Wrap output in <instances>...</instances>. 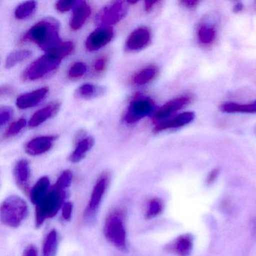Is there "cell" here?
I'll list each match as a JSON object with an SVG mask.
<instances>
[{"label": "cell", "mask_w": 256, "mask_h": 256, "mask_svg": "<svg viewBox=\"0 0 256 256\" xmlns=\"http://www.w3.org/2000/svg\"><path fill=\"white\" fill-rule=\"evenodd\" d=\"M114 32L112 28H100L90 34L85 47L89 52H96L108 44L113 40Z\"/></svg>", "instance_id": "cell-9"}, {"label": "cell", "mask_w": 256, "mask_h": 256, "mask_svg": "<svg viewBox=\"0 0 256 256\" xmlns=\"http://www.w3.org/2000/svg\"><path fill=\"white\" fill-rule=\"evenodd\" d=\"M216 32L214 26L202 25L198 30V38L199 42L204 46H210L215 41Z\"/></svg>", "instance_id": "cell-27"}, {"label": "cell", "mask_w": 256, "mask_h": 256, "mask_svg": "<svg viewBox=\"0 0 256 256\" xmlns=\"http://www.w3.org/2000/svg\"><path fill=\"white\" fill-rule=\"evenodd\" d=\"M37 8V2L35 1H26L18 6L14 11V16L18 20H24L34 14Z\"/></svg>", "instance_id": "cell-28"}, {"label": "cell", "mask_w": 256, "mask_h": 256, "mask_svg": "<svg viewBox=\"0 0 256 256\" xmlns=\"http://www.w3.org/2000/svg\"><path fill=\"white\" fill-rule=\"evenodd\" d=\"M60 23L53 18H47L32 26L22 38V42H31L47 52L60 44Z\"/></svg>", "instance_id": "cell-1"}, {"label": "cell", "mask_w": 256, "mask_h": 256, "mask_svg": "<svg viewBox=\"0 0 256 256\" xmlns=\"http://www.w3.org/2000/svg\"><path fill=\"white\" fill-rule=\"evenodd\" d=\"M32 55V52L26 49L18 50L12 52L8 55V58L6 60V68H12L16 66L17 64L23 62L25 60L28 59Z\"/></svg>", "instance_id": "cell-26"}, {"label": "cell", "mask_w": 256, "mask_h": 256, "mask_svg": "<svg viewBox=\"0 0 256 256\" xmlns=\"http://www.w3.org/2000/svg\"><path fill=\"white\" fill-rule=\"evenodd\" d=\"M157 74H158V68L156 67L152 66L146 67L139 71V72L136 73L132 78L133 84L138 86L146 84L154 80L156 77Z\"/></svg>", "instance_id": "cell-24"}, {"label": "cell", "mask_w": 256, "mask_h": 256, "mask_svg": "<svg viewBox=\"0 0 256 256\" xmlns=\"http://www.w3.org/2000/svg\"><path fill=\"white\" fill-rule=\"evenodd\" d=\"M14 114L12 109L10 107H2L0 109V125L4 126L6 124Z\"/></svg>", "instance_id": "cell-34"}, {"label": "cell", "mask_w": 256, "mask_h": 256, "mask_svg": "<svg viewBox=\"0 0 256 256\" xmlns=\"http://www.w3.org/2000/svg\"><path fill=\"white\" fill-rule=\"evenodd\" d=\"M88 67L83 62H76L70 67L68 72V77L70 78H80L86 73Z\"/></svg>", "instance_id": "cell-32"}, {"label": "cell", "mask_w": 256, "mask_h": 256, "mask_svg": "<svg viewBox=\"0 0 256 256\" xmlns=\"http://www.w3.org/2000/svg\"><path fill=\"white\" fill-rule=\"evenodd\" d=\"M194 112H186L184 113L180 114L178 116L170 120L164 121L161 124L157 125L154 128V132H160L164 131V130H170V128H179V127L184 126L187 124L192 122L194 119Z\"/></svg>", "instance_id": "cell-17"}, {"label": "cell", "mask_w": 256, "mask_h": 256, "mask_svg": "<svg viewBox=\"0 0 256 256\" xmlns=\"http://www.w3.org/2000/svg\"><path fill=\"white\" fill-rule=\"evenodd\" d=\"M23 256H38V252L35 246H28L24 251Z\"/></svg>", "instance_id": "cell-38"}, {"label": "cell", "mask_w": 256, "mask_h": 256, "mask_svg": "<svg viewBox=\"0 0 256 256\" xmlns=\"http://www.w3.org/2000/svg\"><path fill=\"white\" fill-rule=\"evenodd\" d=\"M194 245V238L191 234H185L178 236L170 246L169 250L178 256H190Z\"/></svg>", "instance_id": "cell-18"}, {"label": "cell", "mask_w": 256, "mask_h": 256, "mask_svg": "<svg viewBox=\"0 0 256 256\" xmlns=\"http://www.w3.org/2000/svg\"><path fill=\"white\" fill-rule=\"evenodd\" d=\"M106 91V88L103 86H97L92 84H85L78 88L74 96L78 98L90 100L104 95Z\"/></svg>", "instance_id": "cell-21"}, {"label": "cell", "mask_w": 256, "mask_h": 256, "mask_svg": "<svg viewBox=\"0 0 256 256\" xmlns=\"http://www.w3.org/2000/svg\"><path fill=\"white\" fill-rule=\"evenodd\" d=\"M61 62L62 60L46 53V54L40 56L26 68L23 73V79L32 82L42 78L52 72L56 71Z\"/></svg>", "instance_id": "cell-6"}, {"label": "cell", "mask_w": 256, "mask_h": 256, "mask_svg": "<svg viewBox=\"0 0 256 256\" xmlns=\"http://www.w3.org/2000/svg\"><path fill=\"white\" fill-rule=\"evenodd\" d=\"M74 50V43L72 42H61L60 44L46 53L52 55L60 60H62L64 58L72 54Z\"/></svg>", "instance_id": "cell-25"}, {"label": "cell", "mask_w": 256, "mask_h": 256, "mask_svg": "<svg viewBox=\"0 0 256 256\" xmlns=\"http://www.w3.org/2000/svg\"><path fill=\"white\" fill-rule=\"evenodd\" d=\"M242 10V5L241 4H238V5L235 6L234 8V11L235 12H239L241 10Z\"/></svg>", "instance_id": "cell-41"}, {"label": "cell", "mask_w": 256, "mask_h": 256, "mask_svg": "<svg viewBox=\"0 0 256 256\" xmlns=\"http://www.w3.org/2000/svg\"><path fill=\"white\" fill-rule=\"evenodd\" d=\"M95 140L91 136L84 137L78 140L74 151L70 154L68 160L72 163H78L86 156V154L92 149Z\"/></svg>", "instance_id": "cell-19"}, {"label": "cell", "mask_w": 256, "mask_h": 256, "mask_svg": "<svg viewBox=\"0 0 256 256\" xmlns=\"http://www.w3.org/2000/svg\"><path fill=\"white\" fill-rule=\"evenodd\" d=\"M13 174L18 186L25 192H28L30 180V167L29 162L24 158L19 160L14 166Z\"/></svg>", "instance_id": "cell-13"}, {"label": "cell", "mask_w": 256, "mask_h": 256, "mask_svg": "<svg viewBox=\"0 0 256 256\" xmlns=\"http://www.w3.org/2000/svg\"><path fill=\"white\" fill-rule=\"evenodd\" d=\"M254 8H256V4H254Z\"/></svg>", "instance_id": "cell-42"}, {"label": "cell", "mask_w": 256, "mask_h": 256, "mask_svg": "<svg viewBox=\"0 0 256 256\" xmlns=\"http://www.w3.org/2000/svg\"><path fill=\"white\" fill-rule=\"evenodd\" d=\"M103 234L108 242L120 251L127 250L126 229L125 212L115 209L108 214L103 226Z\"/></svg>", "instance_id": "cell-2"}, {"label": "cell", "mask_w": 256, "mask_h": 256, "mask_svg": "<svg viewBox=\"0 0 256 256\" xmlns=\"http://www.w3.org/2000/svg\"><path fill=\"white\" fill-rule=\"evenodd\" d=\"M50 190V180L48 176H42L30 191V200L36 206L48 193Z\"/></svg>", "instance_id": "cell-20"}, {"label": "cell", "mask_w": 256, "mask_h": 256, "mask_svg": "<svg viewBox=\"0 0 256 256\" xmlns=\"http://www.w3.org/2000/svg\"><path fill=\"white\" fill-rule=\"evenodd\" d=\"M154 108V102L150 97L138 94L130 102L124 114V121L128 124H136L150 114Z\"/></svg>", "instance_id": "cell-8"}, {"label": "cell", "mask_w": 256, "mask_h": 256, "mask_svg": "<svg viewBox=\"0 0 256 256\" xmlns=\"http://www.w3.org/2000/svg\"><path fill=\"white\" fill-rule=\"evenodd\" d=\"M199 2H200L198 0H184V1H181L180 4L186 8H196L198 5Z\"/></svg>", "instance_id": "cell-39"}, {"label": "cell", "mask_w": 256, "mask_h": 256, "mask_svg": "<svg viewBox=\"0 0 256 256\" xmlns=\"http://www.w3.org/2000/svg\"><path fill=\"white\" fill-rule=\"evenodd\" d=\"M220 110L224 113H247L256 114V100L248 104L226 102L220 106Z\"/></svg>", "instance_id": "cell-22"}, {"label": "cell", "mask_w": 256, "mask_h": 256, "mask_svg": "<svg viewBox=\"0 0 256 256\" xmlns=\"http://www.w3.org/2000/svg\"><path fill=\"white\" fill-rule=\"evenodd\" d=\"M73 174L71 170H66L61 174L60 176L58 178V180L55 182L54 186L60 190H66L71 186L72 182Z\"/></svg>", "instance_id": "cell-31"}, {"label": "cell", "mask_w": 256, "mask_h": 256, "mask_svg": "<svg viewBox=\"0 0 256 256\" xmlns=\"http://www.w3.org/2000/svg\"><path fill=\"white\" fill-rule=\"evenodd\" d=\"M92 13L90 6L85 2H78L74 8V12L70 20V28L72 30L76 31L83 28Z\"/></svg>", "instance_id": "cell-15"}, {"label": "cell", "mask_w": 256, "mask_h": 256, "mask_svg": "<svg viewBox=\"0 0 256 256\" xmlns=\"http://www.w3.org/2000/svg\"><path fill=\"white\" fill-rule=\"evenodd\" d=\"M110 174L108 172H102L97 179L92 188L90 198L84 212V220L86 222L90 224L95 220L101 205L102 200L110 184Z\"/></svg>", "instance_id": "cell-5"}, {"label": "cell", "mask_w": 256, "mask_h": 256, "mask_svg": "<svg viewBox=\"0 0 256 256\" xmlns=\"http://www.w3.org/2000/svg\"><path fill=\"white\" fill-rule=\"evenodd\" d=\"M218 174H220V169L214 168L210 172L206 178V184L208 186L212 185L215 182L216 180L218 178Z\"/></svg>", "instance_id": "cell-37"}, {"label": "cell", "mask_w": 256, "mask_h": 256, "mask_svg": "<svg viewBox=\"0 0 256 256\" xmlns=\"http://www.w3.org/2000/svg\"><path fill=\"white\" fill-rule=\"evenodd\" d=\"M28 215V204L18 196H8L4 200L0 208L1 221L8 227H19Z\"/></svg>", "instance_id": "cell-4"}, {"label": "cell", "mask_w": 256, "mask_h": 256, "mask_svg": "<svg viewBox=\"0 0 256 256\" xmlns=\"http://www.w3.org/2000/svg\"><path fill=\"white\" fill-rule=\"evenodd\" d=\"M160 1H146L145 2L144 10L146 12H150L152 8L156 6V5L160 4Z\"/></svg>", "instance_id": "cell-40"}, {"label": "cell", "mask_w": 256, "mask_h": 256, "mask_svg": "<svg viewBox=\"0 0 256 256\" xmlns=\"http://www.w3.org/2000/svg\"><path fill=\"white\" fill-rule=\"evenodd\" d=\"M108 64V59L106 56H102L98 58L94 64V70L97 73H101L106 70Z\"/></svg>", "instance_id": "cell-36"}, {"label": "cell", "mask_w": 256, "mask_h": 256, "mask_svg": "<svg viewBox=\"0 0 256 256\" xmlns=\"http://www.w3.org/2000/svg\"></svg>", "instance_id": "cell-43"}, {"label": "cell", "mask_w": 256, "mask_h": 256, "mask_svg": "<svg viewBox=\"0 0 256 256\" xmlns=\"http://www.w3.org/2000/svg\"><path fill=\"white\" fill-rule=\"evenodd\" d=\"M192 100V97L191 96L185 95L168 102L154 114L152 120L154 122H156L166 119L172 114L175 113L190 104Z\"/></svg>", "instance_id": "cell-11"}, {"label": "cell", "mask_w": 256, "mask_h": 256, "mask_svg": "<svg viewBox=\"0 0 256 256\" xmlns=\"http://www.w3.org/2000/svg\"><path fill=\"white\" fill-rule=\"evenodd\" d=\"M58 248V233L56 229H52L43 242L42 256H56Z\"/></svg>", "instance_id": "cell-23"}, {"label": "cell", "mask_w": 256, "mask_h": 256, "mask_svg": "<svg viewBox=\"0 0 256 256\" xmlns=\"http://www.w3.org/2000/svg\"><path fill=\"white\" fill-rule=\"evenodd\" d=\"M77 1L74 0H64V1H58L56 2L55 7L58 12L61 13H65L70 11L72 8L76 6L78 4Z\"/></svg>", "instance_id": "cell-33"}, {"label": "cell", "mask_w": 256, "mask_h": 256, "mask_svg": "<svg viewBox=\"0 0 256 256\" xmlns=\"http://www.w3.org/2000/svg\"><path fill=\"white\" fill-rule=\"evenodd\" d=\"M56 136H41L30 140L26 146L25 151L30 156H40L50 150L54 142L56 140Z\"/></svg>", "instance_id": "cell-12"}, {"label": "cell", "mask_w": 256, "mask_h": 256, "mask_svg": "<svg viewBox=\"0 0 256 256\" xmlns=\"http://www.w3.org/2000/svg\"><path fill=\"white\" fill-rule=\"evenodd\" d=\"M66 191L53 186L46 197L36 206V227L40 228L48 218L54 217L66 203Z\"/></svg>", "instance_id": "cell-3"}, {"label": "cell", "mask_w": 256, "mask_h": 256, "mask_svg": "<svg viewBox=\"0 0 256 256\" xmlns=\"http://www.w3.org/2000/svg\"><path fill=\"white\" fill-rule=\"evenodd\" d=\"M127 2L118 1L102 8L96 16L95 23L100 28H110L126 16L128 10Z\"/></svg>", "instance_id": "cell-7"}, {"label": "cell", "mask_w": 256, "mask_h": 256, "mask_svg": "<svg viewBox=\"0 0 256 256\" xmlns=\"http://www.w3.org/2000/svg\"><path fill=\"white\" fill-rule=\"evenodd\" d=\"M164 210V203L162 199L154 198L150 200L146 208V218L152 220L160 216Z\"/></svg>", "instance_id": "cell-29"}, {"label": "cell", "mask_w": 256, "mask_h": 256, "mask_svg": "<svg viewBox=\"0 0 256 256\" xmlns=\"http://www.w3.org/2000/svg\"><path fill=\"white\" fill-rule=\"evenodd\" d=\"M150 40L151 34L148 28H138L128 36L126 42V50L127 52H138L146 48Z\"/></svg>", "instance_id": "cell-10"}, {"label": "cell", "mask_w": 256, "mask_h": 256, "mask_svg": "<svg viewBox=\"0 0 256 256\" xmlns=\"http://www.w3.org/2000/svg\"><path fill=\"white\" fill-rule=\"evenodd\" d=\"M26 125V120L24 118H20L13 122L4 133V138H10L17 136Z\"/></svg>", "instance_id": "cell-30"}, {"label": "cell", "mask_w": 256, "mask_h": 256, "mask_svg": "<svg viewBox=\"0 0 256 256\" xmlns=\"http://www.w3.org/2000/svg\"><path fill=\"white\" fill-rule=\"evenodd\" d=\"M48 92V88H42L32 92H26L17 98L16 106L22 110L35 107L46 98Z\"/></svg>", "instance_id": "cell-14"}, {"label": "cell", "mask_w": 256, "mask_h": 256, "mask_svg": "<svg viewBox=\"0 0 256 256\" xmlns=\"http://www.w3.org/2000/svg\"><path fill=\"white\" fill-rule=\"evenodd\" d=\"M60 109V104L56 102L50 103L46 107L40 109L31 118L29 122L30 128H36L48 120L54 118L58 113Z\"/></svg>", "instance_id": "cell-16"}, {"label": "cell", "mask_w": 256, "mask_h": 256, "mask_svg": "<svg viewBox=\"0 0 256 256\" xmlns=\"http://www.w3.org/2000/svg\"><path fill=\"white\" fill-rule=\"evenodd\" d=\"M73 212V204L70 202H66L62 208V216L66 221L71 220Z\"/></svg>", "instance_id": "cell-35"}]
</instances>
